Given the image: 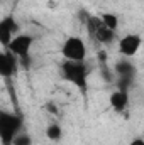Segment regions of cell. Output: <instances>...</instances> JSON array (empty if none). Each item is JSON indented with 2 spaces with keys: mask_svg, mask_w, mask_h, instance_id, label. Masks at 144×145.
<instances>
[{
  "mask_svg": "<svg viewBox=\"0 0 144 145\" xmlns=\"http://www.w3.org/2000/svg\"><path fill=\"white\" fill-rule=\"evenodd\" d=\"M61 78L70 83L71 86H75L83 98H87V93H88V76H90V68L85 63H75V61H65L61 63Z\"/></svg>",
  "mask_w": 144,
  "mask_h": 145,
  "instance_id": "1",
  "label": "cell"
},
{
  "mask_svg": "<svg viewBox=\"0 0 144 145\" xmlns=\"http://www.w3.org/2000/svg\"><path fill=\"white\" fill-rule=\"evenodd\" d=\"M24 132V118L19 113H0V140L2 145H14L15 137Z\"/></svg>",
  "mask_w": 144,
  "mask_h": 145,
  "instance_id": "2",
  "label": "cell"
},
{
  "mask_svg": "<svg viewBox=\"0 0 144 145\" xmlns=\"http://www.w3.org/2000/svg\"><path fill=\"white\" fill-rule=\"evenodd\" d=\"M88 36L92 37L95 42L102 44V46H110L115 40V31L108 29L107 25L100 20L98 15H88L85 20Z\"/></svg>",
  "mask_w": 144,
  "mask_h": 145,
  "instance_id": "3",
  "label": "cell"
},
{
  "mask_svg": "<svg viewBox=\"0 0 144 145\" xmlns=\"http://www.w3.org/2000/svg\"><path fill=\"white\" fill-rule=\"evenodd\" d=\"M87 44L81 37L78 36H70L65 39V42L61 44V56L65 61H75V63H85L87 61Z\"/></svg>",
  "mask_w": 144,
  "mask_h": 145,
  "instance_id": "4",
  "label": "cell"
},
{
  "mask_svg": "<svg viewBox=\"0 0 144 145\" xmlns=\"http://www.w3.org/2000/svg\"><path fill=\"white\" fill-rule=\"evenodd\" d=\"M34 36H31V34H19V36H15L12 40H10V44L7 46V47H3V49H9L12 54H15L17 57H19V61L24 64V66H29V61H31V49H32V46H34Z\"/></svg>",
  "mask_w": 144,
  "mask_h": 145,
  "instance_id": "5",
  "label": "cell"
},
{
  "mask_svg": "<svg viewBox=\"0 0 144 145\" xmlns=\"http://www.w3.org/2000/svg\"><path fill=\"white\" fill-rule=\"evenodd\" d=\"M143 47V37L139 34H126L119 39V44H117V51L122 57H134Z\"/></svg>",
  "mask_w": 144,
  "mask_h": 145,
  "instance_id": "6",
  "label": "cell"
},
{
  "mask_svg": "<svg viewBox=\"0 0 144 145\" xmlns=\"http://www.w3.org/2000/svg\"><path fill=\"white\" fill-rule=\"evenodd\" d=\"M20 66V61L15 54H12L9 49H3L0 52V76L3 79H12L17 76Z\"/></svg>",
  "mask_w": 144,
  "mask_h": 145,
  "instance_id": "7",
  "label": "cell"
},
{
  "mask_svg": "<svg viewBox=\"0 0 144 145\" xmlns=\"http://www.w3.org/2000/svg\"><path fill=\"white\" fill-rule=\"evenodd\" d=\"M19 34H20V25H19L17 19L14 15H5L0 20V42H2V46L7 47L10 44V40Z\"/></svg>",
  "mask_w": 144,
  "mask_h": 145,
  "instance_id": "8",
  "label": "cell"
},
{
  "mask_svg": "<svg viewBox=\"0 0 144 145\" xmlns=\"http://www.w3.org/2000/svg\"><path fill=\"white\" fill-rule=\"evenodd\" d=\"M129 103H131V98H129V91L127 89L117 88V89H114L108 95V105H110V108L114 110L115 113H119V115H122V113L127 111Z\"/></svg>",
  "mask_w": 144,
  "mask_h": 145,
  "instance_id": "9",
  "label": "cell"
},
{
  "mask_svg": "<svg viewBox=\"0 0 144 145\" xmlns=\"http://www.w3.org/2000/svg\"><path fill=\"white\" fill-rule=\"evenodd\" d=\"M46 138L51 140V142H59L63 138V128L58 125V123H49L46 127Z\"/></svg>",
  "mask_w": 144,
  "mask_h": 145,
  "instance_id": "10",
  "label": "cell"
},
{
  "mask_svg": "<svg viewBox=\"0 0 144 145\" xmlns=\"http://www.w3.org/2000/svg\"><path fill=\"white\" fill-rule=\"evenodd\" d=\"M98 17H100V20L107 25L108 29H112V31L117 32V29H119V17L115 14H112V12H102V14H98Z\"/></svg>",
  "mask_w": 144,
  "mask_h": 145,
  "instance_id": "11",
  "label": "cell"
},
{
  "mask_svg": "<svg viewBox=\"0 0 144 145\" xmlns=\"http://www.w3.org/2000/svg\"><path fill=\"white\" fill-rule=\"evenodd\" d=\"M14 145H32V137H31V133H27V132H20V133L15 137Z\"/></svg>",
  "mask_w": 144,
  "mask_h": 145,
  "instance_id": "12",
  "label": "cell"
},
{
  "mask_svg": "<svg viewBox=\"0 0 144 145\" xmlns=\"http://www.w3.org/2000/svg\"><path fill=\"white\" fill-rule=\"evenodd\" d=\"M127 145H144V138L143 137H134Z\"/></svg>",
  "mask_w": 144,
  "mask_h": 145,
  "instance_id": "13",
  "label": "cell"
}]
</instances>
